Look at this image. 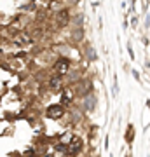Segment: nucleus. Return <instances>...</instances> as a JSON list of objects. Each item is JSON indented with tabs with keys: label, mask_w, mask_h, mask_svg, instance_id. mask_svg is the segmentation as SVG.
Masks as SVG:
<instances>
[{
	"label": "nucleus",
	"mask_w": 150,
	"mask_h": 157,
	"mask_svg": "<svg viewBox=\"0 0 150 157\" xmlns=\"http://www.w3.org/2000/svg\"><path fill=\"white\" fill-rule=\"evenodd\" d=\"M89 91H91V80H87V78H82V80L75 86V93H77L79 96H87Z\"/></svg>",
	"instance_id": "1"
},
{
	"label": "nucleus",
	"mask_w": 150,
	"mask_h": 157,
	"mask_svg": "<svg viewBox=\"0 0 150 157\" xmlns=\"http://www.w3.org/2000/svg\"><path fill=\"white\" fill-rule=\"evenodd\" d=\"M56 23L60 28H65L68 23H70V14H68V9H61L58 12V17H56Z\"/></svg>",
	"instance_id": "2"
},
{
	"label": "nucleus",
	"mask_w": 150,
	"mask_h": 157,
	"mask_svg": "<svg viewBox=\"0 0 150 157\" xmlns=\"http://www.w3.org/2000/svg\"><path fill=\"white\" fill-rule=\"evenodd\" d=\"M63 107L61 105H51L49 108H47V117L49 119H60L63 115Z\"/></svg>",
	"instance_id": "3"
},
{
	"label": "nucleus",
	"mask_w": 150,
	"mask_h": 157,
	"mask_svg": "<svg viewBox=\"0 0 150 157\" xmlns=\"http://www.w3.org/2000/svg\"><path fill=\"white\" fill-rule=\"evenodd\" d=\"M82 148V140L80 138H73L70 147H68V155H77L79 152Z\"/></svg>",
	"instance_id": "4"
},
{
	"label": "nucleus",
	"mask_w": 150,
	"mask_h": 157,
	"mask_svg": "<svg viewBox=\"0 0 150 157\" xmlns=\"http://www.w3.org/2000/svg\"><path fill=\"white\" fill-rule=\"evenodd\" d=\"M68 67H70V61H68L67 58H61V59H58V61H56V65H54V68L58 70V72H60V75L67 72Z\"/></svg>",
	"instance_id": "5"
},
{
	"label": "nucleus",
	"mask_w": 150,
	"mask_h": 157,
	"mask_svg": "<svg viewBox=\"0 0 150 157\" xmlns=\"http://www.w3.org/2000/svg\"><path fill=\"white\" fill-rule=\"evenodd\" d=\"M94 107H96V96L89 93V94L86 96V100H84V108L91 112V110H94Z\"/></svg>",
	"instance_id": "6"
},
{
	"label": "nucleus",
	"mask_w": 150,
	"mask_h": 157,
	"mask_svg": "<svg viewBox=\"0 0 150 157\" xmlns=\"http://www.w3.org/2000/svg\"><path fill=\"white\" fill-rule=\"evenodd\" d=\"M70 37H72V40L73 42H82L84 40V28H75V26H73L72 28V32H70Z\"/></svg>",
	"instance_id": "7"
},
{
	"label": "nucleus",
	"mask_w": 150,
	"mask_h": 157,
	"mask_svg": "<svg viewBox=\"0 0 150 157\" xmlns=\"http://www.w3.org/2000/svg\"><path fill=\"white\" fill-rule=\"evenodd\" d=\"M61 82H63L61 75H56V77H52V78H51L49 86H51V87H52V89H58V87H60V86H61Z\"/></svg>",
	"instance_id": "8"
},
{
	"label": "nucleus",
	"mask_w": 150,
	"mask_h": 157,
	"mask_svg": "<svg viewBox=\"0 0 150 157\" xmlns=\"http://www.w3.org/2000/svg\"><path fill=\"white\" fill-rule=\"evenodd\" d=\"M82 23H84V14H75L73 16V26L75 28H82Z\"/></svg>",
	"instance_id": "9"
},
{
	"label": "nucleus",
	"mask_w": 150,
	"mask_h": 157,
	"mask_svg": "<svg viewBox=\"0 0 150 157\" xmlns=\"http://www.w3.org/2000/svg\"><path fill=\"white\" fill-rule=\"evenodd\" d=\"M86 58H87L89 61H94L96 58H98V54H96V51L93 49V47H87V49H86Z\"/></svg>",
	"instance_id": "10"
},
{
	"label": "nucleus",
	"mask_w": 150,
	"mask_h": 157,
	"mask_svg": "<svg viewBox=\"0 0 150 157\" xmlns=\"http://www.w3.org/2000/svg\"><path fill=\"white\" fill-rule=\"evenodd\" d=\"M70 100H72V94H70V91H67V93L63 94L61 101H63V103H70Z\"/></svg>",
	"instance_id": "11"
},
{
	"label": "nucleus",
	"mask_w": 150,
	"mask_h": 157,
	"mask_svg": "<svg viewBox=\"0 0 150 157\" xmlns=\"http://www.w3.org/2000/svg\"><path fill=\"white\" fill-rule=\"evenodd\" d=\"M126 138H128V141L133 140V128H129V129H128V136H126Z\"/></svg>",
	"instance_id": "12"
},
{
	"label": "nucleus",
	"mask_w": 150,
	"mask_h": 157,
	"mask_svg": "<svg viewBox=\"0 0 150 157\" xmlns=\"http://www.w3.org/2000/svg\"><path fill=\"white\" fill-rule=\"evenodd\" d=\"M79 75H80V73H79V72H73V73H70V77H72V78H70V80H79Z\"/></svg>",
	"instance_id": "13"
},
{
	"label": "nucleus",
	"mask_w": 150,
	"mask_h": 157,
	"mask_svg": "<svg viewBox=\"0 0 150 157\" xmlns=\"http://www.w3.org/2000/svg\"><path fill=\"white\" fill-rule=\"evenodd\" d=\"M68 2H70V4H77L79 0H68Z\"/></svg>",
	"instance_id": "14"
}]
</instances>
